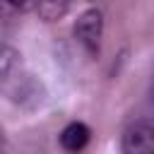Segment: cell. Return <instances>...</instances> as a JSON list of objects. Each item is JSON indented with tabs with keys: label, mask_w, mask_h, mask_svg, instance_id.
<instances>
[{
	"label": "cell",
	"mask_w": 154,
	"mask_h": 154,
	"mask_svg": "<svg viewBox=\"0 0 154 154\" xmlns=\"http://www.w3.org/2000/svg\"><path fill=\"white\" fill-rule=\"evenodd\" d=\"M72 0H38L36 2V12L43 22H58L70 12Z\"/></svg>",
	"instance_id": "4"
},
{
	"label": "cell",
	"mask_w": 154,
	"mask_h": 154,
	"mask_svg": "<svg viewBox=\"0 0 154 154\" xmlns=\"http://www.w3.org/2000/svg\"><path fill=\"white\" fill-rule=\"evenodd\" d=\"M123 152L125 154H149L154 152V120L140 118L130 123L123 132Z\"/></svg>",
	"instance_id": "2"
},
{
	"label": "cell",
	"mask_w": 154,
	"mask_h": 154,
	"mask_svg": "<svg viewBox=\"0 0 154 154\" xmlns=\"http://www.w3.org/2000/svg\"><path fill=\"white\" fill-rule=\"evenodd\" d=\"M89 137H91V130H89L84 123L75 120V123L65 125V130L60 132V144H63V149H67V152H79V149L87 147Z\"/></svg>",
	"instance_id": "3"
},
{
	"label": "cell",
	"mask_w": 154,
	"mask_h": 154,
	"mask_svg": "<svg viewBox=\"0 0 154 154\" xmlns=\"http://www.w3.org/2000/svg\"><path fill=\"white\" fill-rule=\"evenodd\" d=\"M12 55H14V51L12 48H2V77H7V72H10V65H12Z\"/></svg>",
	"instance_id": "6"
},
{
	"label": "cell",
	"mask_w": 154,
	"mask_h": 154,
	"mask_svg": "<svg viewBox=\"0 0 154 154\" xmlns=\"http://www.w3.org/2000/svg\"><path fill=\"white\" fill-rule=\"evenodd\" d=\"M38 0H2V7L5 12L7 10H17V12H26L29 7H34Z\"/></svg>",
	"instance_id": "5"
},
{
	"label": "cell",
	"mask_w": 154,
	"mask_h": 154,
	"mask_svg": "<svg viewBox=\"0 0 154 154\" xmlns=\"http://www.w3.org/2000/svg\"><path fill=\"white\" fill-rule=\"evenodd\" d=\"M101 34H103V17H101V12L99 10L82 12L79 19H77V24H75V38H77V43L87 53L96 55L99 46H101Z\"/></svg>",
	"instance_id": "1"
}]
</instances>
